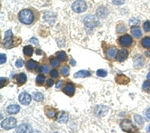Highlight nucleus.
Segmentation results:
<instances>
[{"label":"nucleus","instance_id":"nucleus-1","mask_svg":"<svg viewBox=\"0 0 150 133\" xmlns=\"http://www.w3.org/2000/svg\"><path fill=\"white\" fill-rule=\"evenodd\" d=\"M18 19L21 23L25 24V25H30L34 21V14L30 9H23L19 12Z\"/></svg>","mask_w":150,"mask_h":133},{"label":"nucleus","instance_id":"nucleus-2","mask_svg":"<svg viewBox=\"0 0 150 133\" xmlns=\"http://www.w3.org/2000/svg\"><path fill=\"white\" fill-rule=\"evenodd\" d=\"M3 44L4 47L9 49L12 46H14L13 43V33H12V30H7L4 34V40H3Z\"/></svg>","mask_w":150,"mask_h":133},{"label":"nucleus","instance_id":"nucleus-3","mask_svg":"<svg viewBox=\"0 0 150 133\" xmlns=\"http://www.w3.org/2000/svg\"><path fill=\"white\" fill-rule=\"evenodd\" d=\"M86 8L87 5L83 0H77V1L73 2V4H72V10L76 12V13H82V12L86 10Z\"/></svg>","mask_w":150,"mask_h":133},{"label":"nucleus","instance_id":"nucleus-4","mask_svg":"<svg viewBox=\"0 0 150 133\" xmlns=\"http://www.w3.org/2000/svg\"><path fill=\"white\" fill-rule=\"evenodd\" d=\"M16 122L17 121H16V119L14 117H8L1 122V127L5 130L12 129V128L16 127Z\"/></svg>","mask_w":150,"mask_h":133},{"label":"nucleus","instance_id":"nucleus-5","mask_svg":"<svg viewBox=\"0 0 150 133\" xmlns=\"http://www.w3.org/2000/svg\"><path fill=\"white\" fill-rule=\"evenodd\" d=\"M83 21L88 28H94L98 24V18L94 15H87Z\"/></svg>","mask_w":150,"mask_h":133},{"label":"nucleus","instance_id":"nucleus-6","mask_svg":"<svg viewBox=\"0 0 150 133\" xmlns=\"http://www.w3.org/2000/svg\"><path fill=\"white\" fill-rule=\"evenodd\" d=\"M118 42H119V44L121 45L122 47H129V46H131V45L133 44L132 37H130V36L127 35V34L122 35L121 37L119 38Z\"/></svg>","mask_w":150,"mask_h":133},{"label":"nucleus","instance_id":"nucleus-7","mask_svg":"<svg viewBox=\"0 0 150 133\" xmlns=\"http://www.w3.org/2000/svg\"><path fill=\"white\" fill-rule=\"evenodd\" d=\"M120 126H121V129L125 132H131V131H135V130H136L134 128V126H133L132 122L128 119L122 120L121 123H120Z\"/></svg>","mask_w":150,"mask_h":133},{"label":"nucleus","instance_id":"nucleus-8","mask_svg":"<svg viewBox=\"0 0 150 133\" xmlns=\"http://www.w3.org/2000/svg\"><path fill=\"white\" fill-rule=\"evenodd\" d=\"M31 98H32V97H31V96L29 95L28 93H26V92H22L20 95L18 96L19 102H20L22 105H29V104H30Z\"/></svg>","mask_w":150,"mask_h":133},{"label":"nucleus","instance_id":"nucleus-9","mask_svg":"<svg viewBox=\"0 0 150 133\" xmlns=\"http://www.w3.org/2000/svg\"><path fill=\"white\" fill-rule=\"evenodd\" d=\"M128 57V51L126 49H121L117 52L116 55V60L119 62H123L124 60H126Z\"/></svg>","mask_w":150,"mask_h":133},{"label":"nucleus","instance_id":"nucleus-10","mask_svg":"<svg viewBox=\"0 0 150 133\" xmlns=\"http://www.w3.org/2000/svg\"><path fill=\"white\" fill-rule=\"evenodd\" d=\"M63 92L68 96H73L75 93V86L72 83H67L63 88Z\"/></svg>","mask_w":150,"mask_h":133},{"label":"nucleus","instance_id":"nucleus-11","mask_svg":"<svg viewBox=\"0 0 150 133\" xmlns=\"http://www.w3.org/2000/svg\"><path fill=\"white\" fill-rule=\"evenodd\" d=\"M6 110H7V112L11 115L17 114L19 111H20V106L17 105V104H11L6 108Z\"/></svg>","mask_w":150,"mask_h":133},{"label":"nucleus","instance_id":"nucleus-12","mask_svg":"<svg viewBox=\"0 0 150 133\" xmlns=\"http://www.w3.org/2000/svg\"><path fill=\"white\" fill-rule=\"evenodd\" d=\"M118 50L116 49L115 47H110L107 49V52H106V56H107L108 59H114L117 55Z\"/></svg>","mask_w":150,"mask_h":133},{"label":"nucleus","instance_id":"nucleus-13","mask_svg":"<svg viewBox=\"0 0 150 133\" xmlns=\"http://www.w3.org/2000/svg\"><path fill=\"white\" fill-rule=\"evenodd\" d=\"M56 120H57V122H59V123H65L68 120V113L65 112V111H61V112L58 114Z\"/></svg>","mask_w":150,"mask_h":133},{"label":"nucleus","instance_id":"nucleus-14","mask_svg":"<svg viewBox=\"0 0 150 133\" xmlns=\"http://www.w3.org/2000/svg\"><path fill=\"white\" fill-rule=\"evenodd\" d=\"M115 80H116V82H117L118 84H120V85H124V84H127L128 82H129V78H128L127 76L120 74V75L116 76Z\"/></svg>","mask_w":150,"mask_h":133},{"label":"nucleus","instance_id":"nucleus-15","mask_svg":"<svg viewBox=\"0 0 150 133\" xmlns=\"http://www.w3.org/2000/svg\"><path fill=\"white\" fill-rule=\"evenodd\" d=\"M16 81H17V84L19 85H23V84L26 83L27 81V77H26L25 73H19L16 75Z\"/></svg>","mask_w":150,"mask_h":133},{"label":"nucleus","instance_id":"nucleus-16","mask_svg":"<svg viewBox=\"0 0 150 133\" xmlns=\"http://www.w3.org/2000/svg\"><path fill=\"white\" fill-rule=\"evenodd\" d=\"M131 34L133 37L135 38H140L142 36V31L138 26H132L131 28Z\"/></svg>","mask_w":150,"mask_h":133},{"label":"nucleus","instance_id":"nucleus-17","mask_svg":"<svg viewBox=\"0 0 150 133\" xmlns=\"http://www.w3.org/2000/svg\"><path fill=\"white\" fill-rule=\"evenodd\" d=\"M16 131L20 132V133H26V132H31L32 129H31V127L28 126L27 124H21L16 128Z\"/></svg>","mask_w":150,"mask_h":133},{"label":"nucleus","instance_id":"nucleus-18","mask_svg":"<svg viewBox=\"0 0 150 133\" xmlns=\"http://www.w3.org/2000/svg\"><path fill=\"white\" fill-rule=\"evenodd\" d=\"M90 74V72L87 71V70H80V71L76 72L74 74V77L75 78H83V77H89Z\"/></svg>","mask_w":150,"mask_h":133},{"label":"nucleus","instance_id":"nucleus-19","mask_svg":"<svg viewBox=\"0 0 150 133\" xmlns=\"http://www.w3.org/2000/svg\"><path fill=\"white\" fill-rule=\"evenodd\" d=\"M45 81H46V77H45V74L44 73L38 74L37 77H36V84H37V85L41 86L42 84H44Z\"/></svg>","mask_w":150,"mask_h":133},{"label":"nucleus","instance_id":"nucleus-20","mask_svg":"<svg viewBox=\"0 0 150 133\" xmlns=\"http://www.w3.org/2000/svg\"><path fill=\"white\" fill-rule=\"evenodd\" d=\"M33 47L31 46V45H27V46H25L23 48V53H24V55L25 56H27V57H30V56H32V54H33Z\"/></svg>","mask_w":150,"mask_h":133},{"label":"nucleus","instance_id":"nucleus-21","mask_svg":"<svg viewBox=\"0 0 150 133\" xmlns=\"http://www.w3.org/2000/svg\"><path fill=\"white\" fill-rule=\"evenodd\" d=\"M56 57L59 59L60 62H65L67 60V55L64 51H59L56 53Z\"/></svg>","mask_w":150,"mask_h":133},{"label":"nucleus","instance_id":"nucleus-22","mask_svg":"<svg viewBox=\"0 0 150 133\" xmlns=\"http://www.w3.org/2000/svg\"><path fill=\"white\" fill-rule=\"evenodd\" d=\"M45 113H46V116L48 118H54L56 116V111H55L54 108H47L45 110Z\"/></svg>","mask_w":150,"mask_h":133},{"label":"nucleus","instance_id":"nucleus-23","mask_svg":"<svg viewBox=\"0 0 150 133\" xmlns=\"http://www.w3.org/2000/svg\"><path fill=\"white\" fill-rule=\"evenodd\" d=\"M141 45L146 49H150V37H144L141 40Z\"/></svg>","mask_w":150,"mask_h":133},{"label":"nucleus","instance_id":"nucleus-24","mask_svg":"<svg viewBox=\"0 0 150 133\" xmlns=\"http://www.w3.org/2000/svg\"><path fill=\"white\" fill-rule=\"evenodd\" d=\"M26 66H27V69L33 70V69H35L36 67H37V63H36V61H34V60L30 59V60H28V61H27Z\"/></svg>","mask_w":150,"mask_h":133},{"label":"nucleus","instance_id":"nucleus-25","mask_svg":"<svg viewBox=\"0 0 150 133\" xmlns=\"http://www.w3.org/2000/svg\"><path fill=\"white\" fill-rule=\"evenodd\" d=\"M43 98H44V96H43V94L40 93V92H35L34 94H33V99H34L35 101H37V102L42 101Z\"/></svg>","mask_w":150,"mask_h":133},{"label":"nucleus","instance_id":"nucleus-26","mask_svg":"<svg viewBox=\"0 0 150 133\" xmlns=\"http://www.w3.org/2000/svg\"><path fill=\"white\" fill-rule=\"evenodd\" d=\"M60 72H61V74L63 76H68L69 73H70V70H69V67L68 66H62L61 67V70H60Z\"/></svg>","mask_w":150,"mask_h":133},{"label":"nucleus","instance_id":"nucleus-27","mask_svg":"<svg viewBox=\"0 0 150 133\" xmlns=\"http://www.w3.org/2000/svg\"><path fill=\"white\" fill-rule=\"evenodd\" d=\"M134 120L136 121L137 124L140 125V126H141V125H143V123H144L143 118H142L141 116L138 115V114H135V115H134Z\"/></svg>","mask_w":150,"mask_h":133},{"label":"nucleus","instance_id":"nucleus-28","mask_svg":"<svg viewBox=\"0 0 150 133\" xmlns=\"http://www.w3.org/2000/svg\"><path fill=\"white\" fill-rule=\"evenodd\" d=\"M38 72H40V73H47V72H49V67L47 66V65H41L39 68L37 69Z\"/></svg>","mask_w":150,"mask_h":133},{"label":"nucleus","instance_id":"nucleus-29","mask_svg":"<svg viewBox=\"0 0 150 133\" xmlns=\"http://www.w3.org/2000/svg\"><path fill=\"white\" fill-rule=\"evenodd\" d=\"M116 29H117V30H116V32L117 33H123V32L126 31V27H125L124 24H118Z\"/></svg>","mask_w":150,"mask_h":133},{"label":"nucleus","instance_id":"nucleus-30","mask_svg":"<svg viewBox=\"0 0 150 133\" xmlns=\"http://www.w3.org/2000/svg\"><path fill=\"white\" fill-rule=\"evenodd\" d=\"M59 63H60V61H59V59L58 58H51L50 59V64H51V66L52 67H58L59 66Z\"/></svg>","mask_w":150,"mask_h":133},{"label":"nucleus","instance_id":"nucleus-31","mask_svg":"<svg viewBox=\"0 0 150 133\" xmlns=\"http://www.w3.org/2000/svg\"><path fill=\"white\" fill-rule=\"evenodd\" d=\"M49 73H50V76H51L53 79H56L59 77V72H58V70H56V69H53L52 71L49 72Z\"/></svg>","mask_w":150,"mask_h":133},{"label":"nucleus","instance_id":"nucleus-32","mask_svg":"<svg viewBox=\"0 0 150 133\" xmlns=\"http://www.w3.org/2000/svg\"><path fill=\"white\" fill-rule=\"evenodd\" d=\"M96 74H97V76H99V77H106V75H107V71H106V70H103V69H99V70H97Z\"/></svg>","mask_w":150,"mask_h":133},{"label":"nucleus","instance_id":"nucleus-33","mask_svg":"<svg viewBox=\"0 0 150 133\" xmlns=\"http://www.w3.org/2000/svg\"><path fill=\"white\" fill-rule=\"evenodd\" d=\"M143 29H144L145 32H149V31H150V21L149 20H147V21H145V22H144Z\"/></svg>","mask_w":150,"mask_h":133},{"label":"nucleus","instance_id":"nucleus-34","mask_svg":"<svg viewBox=\"0 0 150 133\" xmlns=\"http://www.w3.org/2000/svg\"><path fill=\"white\" fill-rule=\"evenodd\" d=\"M129 23H130V25H131V26H133V25L137 26L140 23V21H139V19H137V18H132V19H130Z\"/></svg>","mask_w":150,"mask_h":133},{"label":"nucleus","instance_id":"nucleus-35","mask_svg":"<svg viewBox=\"0 0 150 133\" xmlns=\"http://www.w3.org/2000/svg\"><path fill=\"white\" fill-rule=\"evenodd\" d=\"M149 87H150V81H149V79H147V80L144 81L143 84H142V89H143V90H147Z\"/></svg>","mask_w":150,"mask_h":133},{"label":"nucleus","instance_id":"nucleus-36","mask_svg":"<svg viewBox=\"0 0 150 133\" xmlns=\"http://www.w3.org/2000/svg\"><path fill=\"white\" fill-rule=\"evenodd\" d=\"M23 65H24V63H23L22 59H17V61L15 62V66L17 67V68H21Z\"/></svg>","mask_w":150,"mask_h":133},{"label":"nucleus","instance_id":"nucleus-37","mask_svg":"<svg viewBox=\"0 0 150 133\" xmlns=\"http://www.w3.org/2000/svg\"><path fill=\"white\" fill-rule=\"evenodd\" d=\"M5 62H6V55L4 54V53H1V54H0V63L3 64V63H5Z\"/></svg>","mask_w":150,"mask_h":133},{"label":"nucleus","instance_id":"nucleus-38","mask_svg":"<svg viewBox=\"0 0 150 133\" xmlns=\"http://www.w3.org/2000/svg\"><path fill=\"white\" fill-rule=\"evenodd\" d=\"M46 85L47 87H51L52 85H54V81H53V78L51 77V78H49V79H47L46 80Z\"/></svg>","mask_w":150,"mask_h":133},{"label":"nucleus","instance_id":"nucleus-39","mask_svg":"<svg viewBox=\"0 0 150 133\" xmlns=\"http://www.w3.org/2000/svg\"><path fill=\"white\" fill-rule=\"evenodd\" d=\"M112 2L115 4V5H122L125 2V0H112Z\"/></svg>","mask_w":150,"mask_h":133},{"label":"nucleus","instance_id":"nucleus-40","mask_svg":"<svg viewBox=\"0 0 150 133\" xmlns=\"http://www.w3.org/2000/svg\"><path fill=\"white\" fill-rule=\"evenodd\" d=\"M0 81H1V87L5 86V84L7 83V79L4 78V77H1V78H0Z\"/></svg>","mask_w":150,"mask_h":133},{"label":"nucleus","instance_id":"nucleus-41","mask_svg":"<svg viewBox=\"0 0 150 133\" xmlns=\"http://www.w3.org/2000/svg\"><path fill=\"white\" fill-rule=\"evenodd\" d=\"M145 116H146L147 120H150V108H148V109L145 111Z\"/></svg>","mask_w":150,"mask_h":133},{"label":"nucleus","instance_id":"nucleus-42","mask_svg":"<svg viewBox=\"0 0 150 133\" xmlns=\"http://www.w3.org/2000/svg\"><path fill=\"white\" fill-rule=\"evenodd\" d=\"M29 42H30V43H34L35 45L38 44V40L36 39V38H31V39L29 40Z\"/></svg>","mask_w":150,"mask_h":133},{"label":"nucleus","instance_id":"nucleus-43","mask_svg":"<svg viewBox=\"0 0 150 133\" xmlns=\"http://www.w3.org/2000/svg\"><path fill=\"white\" fill-rule=\"evenodd\" d=\"M62 83H63L62 81H58L57 84H56V88H60V87H61V85H62Z\"/></svg>","mask_w":150,"mask_h":133},{"label":"nucleus","instance_id":"nucleus-44","mask_svg":"<svg viewBox=\"0 0 150 133\" xmlns=\"http://www.w3.org/2000/svg\"><path fill=\"white\" fill-rule=\"evenodd\" d=\"M70 64H71V65H75V61H74V59H71V60H70Z\"/></svg>","mask_w":150,"mask_h":133},{"label":"nucleus","instance_id":"nucleus-45","mask_svg":"<svg viewBox=\"0 0 150 133\" xmlns=\"http://www.w3.org/2000/svg\"><path fill=\"white\" fill-rule=\"evenodd\" d=\"M147 79H149V80H150V72L147 74Z\"/></svg>","mask_w":150,"mask_h":133},{"label":"nucleus","instance_id":"nucleus-46","mask_svg":"<svg viewBox=\"0 0 150 133\" xmlns=\"http://www.w3.org/2000/svg\"><path fill=\"white\" fill-rule=\"evenodd\" d=\"M36 52H37V54H41V50H36Z\"/></svg>","mask_w":150,"mask_h":133},{"label":"nucleus","instance_id":"nucleus-47","mask_svg":"<svg viewBox=\"0 0 150 133\" xmlns=\"http://www.w3.org/2000/svg\"><path fill=\"white\" fill-rule=\"evenodd\" d=\"M146 130H147V131H149V132H150V126H149V127H147V129H146Z\"/></svg>","mask_w":150,"mask_h":133}]
</instances>
